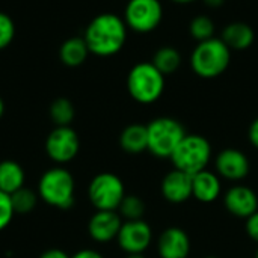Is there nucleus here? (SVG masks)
Here are the masks:
<instances>
[{"instance_id": "72a5a7b5", "label": "nucleus", "mask_w": 258, "mask_h": 258, "mask_svg": "<svg viewBox=\"0 0 258 258\" xmlns=\"http://www.w3.org/2000/svg\"><path fill=\"white\" fill-rule=\"evenodd\" d=\"M125 258H147L144 254H127Z\"/></svg>"}, {"instance_id": "a211bd4d", "label": "nucleus", "mask_w": 258, "mask_h": 258, "mask_svg": "<svg viewBox=\"0 0 258 258\" xmlns=\"http://www.w3.org/2000/svg\"><path fill=\"white\" fill-rule=\"evenodd\" d=\"M119 147L127 154H142L148 151V132L145 124H130L119 135Z\"/></svg>"}, {"instance_id": "c756f323", "label": "nucleus", "mask_w": 258, "mask_h": 258, "mask_svg": "<svg viewBox=\"0 0 258 258\" xmlns=\"http://www.w3.org/2000/svg\"><path fill=\"white\" fill-rule=\"evenodd\" d=\"M39 258H71L65 251L62 249H57V248H51V249H47L41 254Z\"/></svg>"}, {"instance_id": "f257e3e1", "label": "nucleus", "mask_w": 258, "mask_h": 258, "mask_svg": "<svg viewBox=\"0 0 258 258\" xmlns=\"http://www.w3.org/2000/svg\"><path fill=\"white\" fill-rule=\"evenodd\" d=\"M128 27L122 17L104 12L94 17L85 29L83 39L89 48V53L109 57L119 53L127 42Z\"/></svg>"}, {"instance_id": "393cba45", "label": "nucleus", "mask_w": 258, "mask_h": 258, "mask_svg": "<svg viewBox=\"0 0 258 258\" xmlns=\"http://www.w3.org/2000/svg\"><path fill=\"white\" fill-rule=\"evenodd\" d=\"M118 213L125 221H138L144 219L145 215V203L138 195H125L118 207Z\"/></svg>"}, {"instance_id": "7ed1b4c3", "label": "nucleus", "mask_w": 258, "mask_h": 258, "mask_svg": "<svg viewBox=\"0 0 258 258\" xmlns=\"http://www.w3.org/2000/svg\"><path fill=\"white\" fill-rule=\"evenodd\" d=\"M36 194L45 204L59 210H68L74 204V177L63 166L50 168L41 175Z\"/></svg>"}, {"instance_id": "473e14b6", "label": "nucleus", "mask_w": 258, "mask_h": 258, "mask_svg": "<svg viewBox=\"0 0 258 258\" xmlns=\"http://www.w3.org/2000/svg\"><path fill=\"white\" fill-rule=\"evenodd\" d=\"M171 2L177 5H190V3H195L197 0H171Z\"/></svg>"}, {"instance_id": "a878e982", "label": "nucleus", "mask_w": 258, "mask_h": 258, "mask_svg": "<svg viewBox=\"0 0 258 258\" xmlns=\"http://www.w3.org/2000/svg\"><path fill=\"white\" fill-rule=\"evenodd\" d=\"M14 36H15L14 20L8 14L0 12V50L9 47L11 42L14 41Z\"/></svg>"}, {"instance_id": "0eeeda50", "label": "nucleus", "mask_w": 258, "mask_h": 258, "mask_svg": "<svg viewBox=\"0 0 258 258\" xmlns=\"http://www.w3.org/2000/svg\"><path fill=\"white\" fill-rule=\"evenodd\" d=\"M125 195L122 180L113 172L97 174L88 186V198L95 210L118 212V207Z\"/></svg>"}, {"instance_id": "1a4fd4ad", "label": "nucleus", "mask_w": 258, "mask_h": 258, "mask_svg": "<svg viewBox=\"0 0 258 258\" xmlns=\"http://www.w3.org/2000/svg\"><path fill=\"white\" fill-rule=\"evenodd\" d=\"M79 150V135L70 125L54 127L45 139V153L59 166L71 162L77 156Z\"/></svg>"}, {"instance_id": "bb28decb", "label": "nucleus", "mask_w": 258, "mask_h": 258, "mask_svg": "<svg viewBox=\"0 0 258 258\" xmlns=\"http://www.w3.org/2000/svg\"><path fill=\"white\" fill-rule=\"evenodd\" d=\"M15 212L12 207L11 195L0 190V231H3L12 221Z\"/></svg>"}, {"instance_id": "4468645a", "label": "nucleus", "mask_w": 258, "mask_h": 258, "mask_svg": "<svg viewBox=\"0 0 258 258\" xmlns=\"http://www.w3.org/2000/svg\"><path fill=\"white\" fill-rule=\"evenodd\" d=\"M122 222L118 212L97 210L88 222V233L97 243H107L116 240Z\"/></svg>"}, {"instance_id": "dca6fc26", "label": "nucleus", "mask_w": 258, "mask_h": 258, "mask_svg": "<svg viewBox=\"0 0 258 258\" xmlns=\"http://www.w3.org/2000/svg\"><path fill=\"white\" fill-rule=\"evenodd\" d=\"M222 195V178L210 169H204L192 177V198L203 204H212Z\"/></svg>"}, {"instance_id": "6ab92c4d", "label": "nucleus", "mask_w": 258, "mask_h": 258, "mask_svg": "<svg viewBox=\"0 0 258 258\" xmlns=\"http://www.w3.org/2000/svg\"><path fill=\"white\" fill-rule=\"evenodd\" d=\"M26 174L23 166L15 160L0 162V190L12 195L18 189L24 187Z\"/></svg>"}, {"instance_id": "aec40b11", "label": "nucleus", "mask_w": 258, "mask_h": 258, "mask_svg": "<svg viewBox=\"0 0 258 258\" xmlns=\"http://www.w3.org/2000/svg\"><path fill=\"white\" fill-rule=\"evenodd\" d=\"M89 54V48L83 39V36H73L68 38L59 48L60 62L70 68L80 67Z\"/></svg>"}, {"instance_id": "b1692460", "label": "nucleus", "mask_w": 258, "mask_h": 258, "mask_svg": "<svg viewBox=\"0 0 258 258\" xmlns=\"http://www.w3.org/2000/svg\"><path fill=\"white\" fill-rule=\"evenodd\" d=\"M38 194H35L32 189L29 187H21L17 192H14L11 195V201H12V207L15 215H27L32 213L38 204Z\"/></svg>"}, {"instance_id": "423d86ee", "label": "nucleus", "mask_w": 258, "mask_h": 258, "mask_svg": "<svg viewBox=\"0 0 258 258\" xmlns=\"http://www.w3.org/2000/svg\"><path fill=\"white\" fill-rule=\"evenodd\" d=\"M148 151L157 159H169L183 138L187 135L184 125L171 116H159L147 124Z\"/></svg>"}, {"instance_id": "39448f33", "label": "nucleus", "mask_w": 258, "mask_h": 258, "mask_svg": "<svg viewBox=\"0 0 258 258\" xmlns=\"http://www.w3.org/2000/svg\"><path fill=\"white\" fill-rule=\"evenodd\" d=\"M212 156H213V150L207 138L201 135L187 133L183 138V141L178 144L169 160L174 169H178L194 177L195 174L209 169Z\"/></svg>"}, {"instance_id": "9b49d317", "label": "nucleus", "mask_w": 258, "mask_h": 258, "mask_svg": "<svg viewBox=\"0 0 258 258\" xmlns=\"http://www.w3.org/2000/svg\"><path fill=\"white\" fill-rule=\"evenodd\" d=\"M215 172L233 183H240L251 172L249 157L239 148H225L215 159Z\"/></svg>"}, {"instance_id": "4be33fe9", "label": "nucleus", "mask_w": 258, "mask_h": 258, "mask_svg": "<svg viewBox=\"0 0 258 258\" xmlns=\"http://www.w3.org/2000/svg\"><path fill=\"white\" fill-rule=\"evenodd\" d=\"M74 116H76L74 104L68 98L59 97L50 104V118L56 124V127L70 125Z\"/></svg>"}, {"instance_id": "5701e85b", "label": "nucleus", "mask_w": 258, "mask_h": 258, "mask_svg": "<svg viewBox=\"0 0 258 258\" xmlns=\"http://www.w3.org/2000/svg\"><path fill=\"white\" fill-rule=\"evenodd\" d=\"M215 32H216L215 21L209 15H204V14L195 15L189 23V33L197 42H203V41L213 38Z\"/></svg>"}, {"instance_id": "6e6552de", "label": "nucleus", "mask_w": 258, "mask_h": 258, "mask_svg": "<svg viewBox=\"0 0 258 258\" xmlns=\"http://www.w3.org/2000/svg\"><path fill=\"white\" fill-rule=\"evenodd\" d=\"M122 18L130 30L151 33L162 24L163 5L160 0H128Z\"/></svg>"}, {"instance_id": "f03ea898", "label": "nucleus", "mask_w": 258, "mask_h": 258, "mask_svg": "<svg viewBox=\"0 0 258 258\" xmlns=\"http://www.w3.org/2000/svg\"><path fill=\"white\" fill-rule=\"evenodd\" d=\"M231 50L227 44L213 36L207 41L197 42L190 53V70L201 79H216L222 76L231 63Z\"/></svg>"}, {"instance_id": "f704fd0d", "label": "nucleus", "mask_w": 258, "mask_h": 258, "mask_svg": "<svg viewBox=\"0 0 258 258\" xmlns=\"http://www.w3.org/2000/svg\"><path fill=\"white\" fill-rule=\"evenodd\" d=\"M3 113H5V103H3V100L0 97V118L3 116Z\"/></svg>"}, {"instance_id": "2eb2a0df", "label": "nucleus", "mask_w": 258, "mask_h": 258, "mask_svg": "<svg viewBox=\"0 0 258 258\" xmlns=\"http://www.w3.org/2000/svg\"><path fill=\"white\" fill-rule=\"evenodd\" d=\"M160 192L169 204H184L192 198V175L178 169L169 171L160 183Z\"/></svg>"}, {"instance_id": "20e7f679", "label": "nucleus", "mask_w": 258, "mask_h": 258, "mask_svg": "<svg viewBox=\"0 0 258 258\" xmlns=\"http://www.w3.org/2000/svg\"><path fill=\"white\" fill-rule=\"evenodd\" d=\"M165 76L151 63L139 62L127 74L128 95L139 104H153L165 92Z\"/></svg>"}, {"instance_id": "ddd939ff", "label": "nucleus", "mask_w": 258, "mask_h": 258, "mask_svg": "<svg viewBox=\"0 0 258 258\" xmlns=\"http://www.w3.org/2000/svg\"><path fill=\"white\" fill-rule=\"evenodd\" d=\"M156 248L160 258H189L192 242L183 228L168 227L160 233Z\"/></svg>"}, {"instance_id": "9d476101", "label": "nucleus", "mask_w": 258, "mask_h": 258, "mask_svg": "<svg viewBox=\"0 0 258 258\" xmlns=\"http://www.w3.org/2000/svg\"><path fill=\"white\" fill-rule=\"evenodd\" d=\"M116 242L125 254H144L153 242V228L144 219L124 221Z\"/></svg>"}, {"instance_id": "cd10ccee", "label": "nucleus", "mask_w": 258, "mask_h": 258, "mask_svg": "<svg viewBox=\"0 0 258 258\" xmlns=\"http://www.w3.org/2000/svg\"><path fill=\"white\" fill-rule=\"evenodd\" d=\"M245 231L251 240L258 243V210L254 215L245 219Z\"/></svg>"}, {"instance_id": "7c9ffc66", "label": "nucleus", "mask_w": 258, "mask_h": 258, "mask_svg": "<svg viewBox=\"0 0 258 258\" xmlns=\"http://www.w3.org/2000/svg\"><path fill=\"white\" fill-rule=\"evenodd\" d=\"M71 258H104L98 251L95 249H82L79 252H76Z\"/></svg>"}, {"instance_id": "c9c22d12", "label": "nucleus", "mask_w": 258, "mask_h": 258, "mask_svg": "<svg viewBox=\"0 0 258 258\" xmlns=\"http://www.w3.org/2000/svg\"><path fill=\"white\" fill-rule=\"evenodd\" d=\"M204 258H219V257H216V255H207V257H204Z\"/></svg>"}, {"instance_id": "c85d7f7f", "label": "nucleus", "mask_w": 258, "mask_h": 258, "mask_svg": "<svg viewBox=\"0 0 258 258\" xmlns=\"http://www.w3.org/2000/svg\"><path fill=\"white\" fill-rule=\"evenodd\" d=\"M248 139L251 142V145L258 150V116L251 122L249 130H248Z\"/></svg>"}, {"instance_id": "e433bc0d", "label": "nucleus", "mask_w": 258, "mask_h": 258, "mask_svg": "<svg viewBox=\"0 0 258 258\" xmlns=\"http://www.w3.org/2000/svg\"><path fill=\"white\" fill-rule=\"evenodd\" d=\"M255 258H258V248H257V251H255Z\"/></svg>"}, {"instance_id": "412c9836", "label": "nucleus", "mask_w": 258, "mask_h": 258, "mask_svg": "<svg viewBox=\"0 0 258 258\" xmlns=\"http://www.w3.org/2000/svg\"><path fill=\"white\" fill-rule=\"evenodd\" d=\"M181 54L175 47L163 45L156 50L151 63L166 77L178 71V68L181 67Z\"/></svg>"}, {"instance_id": "f8f14e48", "label": "nucleus", "mask_w": 258, "mask_h": 258, "mask_svg": "<svg viewBox=\"0 0 258 258\" xmlns=\"http://www.w3.org/2000/svg\"><path fill=\"white\" fill-rule=\"evenodd\" d=\"M224 206L230 215L246 219L258 210V195L249 186L234 184L224 194Z\"/></svg>"}, {"instance_id": "2f4dec72", "label": "nucleus", "mask_w": 258, "mask_h": 258, "mask_svg": "<svg viewBox=\"0 0 258 258\" xmlns=\"http://www.w3.org/2000/svg\"><path fill=\"white\" fill-rule=\"evenodd\" d=\"M225 2H227V0H203V3H204L207 8H210V9H218V8H221V6H224Z\"/></svg>"}, {"instance_id": "f3484780", "label": "nucleus", "mask_w": 258, "mask_h": 258, "mask_svg": "<svg viewBox=\"0 0 258 258\" xmlns=\"http://www.w3.org/2000/svg\"><path fill=\"white\" fill-rule=\"evenodd\" d=\"M231 51H245L252 47L255 41V32L246 21L228 23L219 36Z\"/></svg>"}]
</instances>
